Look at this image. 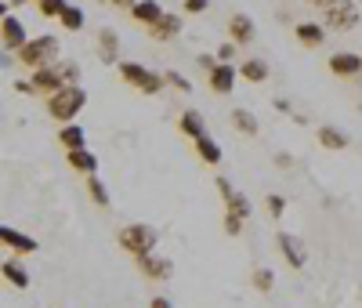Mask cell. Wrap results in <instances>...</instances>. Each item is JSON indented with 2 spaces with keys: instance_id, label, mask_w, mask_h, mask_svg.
I'll return each mask as SVG.
<instances>
[{
  "instance_id": "cell-31",
  "label": "cell",
  "mask_w": 362,
  "mask_h": 308,
  "mask_svg": "<svg viewBox=\"0 0 362 308\" xmlns=\"http://www.w3.org/2000/svg\"><path fill=\"white\" fill-rule=\"evenodd\" d=\"M69 8V0H37V11L44 15V18H58Z\"/></svg>"
},
{
  "instance_id": "cell-7",
  "label": "cell",
  "mask_w": 362,
  "mask_h": 308,
  "mask_svg": "<svg viewBox=\"0 0 362 308\" xmlns=\"http://www.w3.org/2000/svg\"><path fill=\"white\" fill-rule=\"evenodd\" d=\"M134 265H138V272L145 275V280H153V283H167L170 275H174V261L163 258V254H156V251L134 258Z\"/></svg>"
},
{
  "instance_id": "cell-12",
  "label": "cell",
  "mask_w": 362,
  "mask_h": 308,
  "mask_svg": "<svg viewBox=\"0 0 362 308\" xmlns=\"http://www.w3.org/2000/svg\"><path fill=\"white\" fill-rule=\"evenodd\" d=\"M148 37H153V40H160V44H167V40H177V37H181V15H174V11H163L156 25H148Z\"/></svg>"
},
{
  "instance_id": "cell-18",
  "label": "cell",
  "mask_w": 362,
  "mask_h": 308,
  "mask_svg": "<svg viewBox=\"0 0 362 308\" xmlns=\"http://www.w3.org/2000/svg\"><path fill=\"white\" fill-rule=\"evenodd\" d=\"M58 145H62L66 152L87 149V131L80 127V123H62V127H58Z\"/></svg>"
},
{
  "instance_id": "cell-14",
  "label": "cell",
  "mask_w": 362,
  "mask_h": 308,
  "mask_svg": "<svg viewBox=\"0 0 362 308\" xmlns=\"http://www.w3.org/2000/svg\"><path fill=\"white\" fill-rule=\"evenodd\" d=\"M235 80H239V69L235 66H214V73L206 76V84H210V91H214V95H228V91L235 87Z\"/></svg>"
},
{
  "instance_id": "cell-29",
  "label": "cell",
  "mask_w": 362,
  "mask_h": 308,
  "mask_svg": "<svg viewBox=\"0 0 362 308\" xmlns=\"http://www.w3.org/2000/svg\"><path fill=\"white\" fill-rule=\"evenodd\" d=\"M163 84L174 87V91H181V95H189V91H192V80H189L185 73H177V69H167V73H163Z\"/></svg>"
},
{
  "instance_id": "cell-20",
  "label": "cell",
  "mask_w": 362,
  "mask_h": 308,
  "mask_svg": "<svg viewBox=\"0 0 362 308\" xmlns=\"http://www.w3.org/2000/svg\"><path fill=\"white\" fill-rule=\"evenodd\" d=\"M177 127H181V135H185V138H203V135H210L206 131V120H203V113L199 109H185V113H181V120H177Z\"/></svg>"
},
{
  "instance_id": "cell-17",
  "label": "cell",
  "mask_w": 362,
  "mask_h": 308,
  "mask_svg": "<svg viewBox=\"0 0 362 308\" xmlns=\"http://www.w3.org/2000/svg\"><path fill=\"white\" fill-rule=\"evenodd\" d=\"M293 37H297V44H305V47H322L326 44V29L319 22H297Z\"/></svg>"
},
{
  "instance_id": "cell-6",
  "label": "cell",
  "mask_w": 362,
  "mask_h": 308,
  "mask_svg": "<svg viewBox=\"0 0 362 308\" xmlns=\"http://www.w3.org/2000/svg\"><path fill=\"white\" fill-rule=\"evenodd\" d=\"M25 40H29V29H25V22L18 15H8L4 22H0V51L18 55Z\"/></svg>"
},
{
  "instance_id": "cell-5",
  "label": "cell",
  "mask_w": 362,
  "mask_h": 308,
  "mask_svg": "<svg viewBox=\"0 0 362 308\" xmlns=\"http://www.w3.org/2000/svg\"><path fill=\"white\" fill-rule=\"evenodd\" d=\"M358 0H334L329 8H322V29H337V33H348V29L358 25Z\"/></svg>"
},
{
  "instance_id": "cell-33",
  "label": "cell",
  "mask_w": 362,
  "mask_h": 308,
  "mask_svg": "<svg viewBox=\"0 0 362 308\" xmlns=\"http://www.w3.org/2000/svg\"><path fill=\"white\" fill-rule=\"evenodd\" d=\"M58 66H62V80H66V87H80V66H76L73 58H62Z\"/></svg>"
},
{
  "instance_id": "cell-49",
  "label": "cell",
  "mask_w": 362,
  "mask_h": 308,
  "mask_svg": "<svg viewBox=\"0 0 362 308\" xmlns=\"http://www.w3.org/2000/svg\"><path fill=\"white\" fill-rule=\"evenodd\" d=\"M358 4H362V0H358Z\"/></svg>"
},
{
  "instance_id": "cell-40",
  "label": "cell",
  "mask_w": 362,
  "mask_h": 308,
  "mask_svg": "<svg viewBox=\"0 0 362 308\" xmlns=\"http://www.w3.org/2000/svg\"><path fill=\"white\" fill-rule=\"evenodd\" d=\"M11 87L18 91V95H33V87H29V80H15Z\"/></svg>"
},
{
  "instance_id": "cell-47",
  "label": "cell",
  "mask_w": 362,
  "mask_h": 308,
  "mask_svg": "<svg viewBox=\"0 0 362 308\" xmlns=\"http://www.w3.org/2000/svg\"><path fill=\"white\" fill-rule=\"evenodd\" d=\"M8 4L11 8H22V4H29V0H8ZM33 4H37V0H33Z\"/></svg>"
},
{
  "instance_id": "cell-11",
  "label": "cell",
  "mask_w": 362,
  "mask_h": 308,
  "mask_svg": "<svg viewBox=\"0 0 362 308\" xmlns=\"http://www.w3.org/2000/svg\"><path fill=\"white\" fill-rule=\"evenodd\" d=\"M276 243H279L283 258L290 261V268H305V265H308V251H305V243H300L293 232H279V236H276Z\"/></svg>"
},
{
  "instance_id": "cell-16",
  "label": "cell",
  "mask_w": 362,
  "mask_h": 308,
  "mask_svg": "<svg viewBox=\"0 0 362 308\" xmlns=\"http://www.w3.org/2000/svg\"><path fill=\"white\" fill-rule=\"evenodd\" d=\"M0 275L15 287V290H29V268L18 261V258H8V261H0Z\"/></svg>"
},
{
  "instance_id": "cell-21",
  "label": "cell",
  "mask_w": 362,
  "mask_h": 308,
  "mask_svg": "<svg viewBox=\"0 0 362 308\" xmlns=\"http://www.w3.org/2000/svg\"><path fill=\"white\" fill-rule=\"evenodd\" d=\"M66 164L76 171V174H83V178H90V174H98V156L90 149H76V152H66Z\"/></svg>"
},
{
  "instance_id": "cell-39",
  "label": "cell",
  "mask_w": 362,
  "mask_h": 308,
  "mask_svg": "<svg viewBox=\"0 0 362 308\" xmlns=\"http://www.w3.org/2000/svg\"><path fill=\"white\" fill-rule=\"evenodd\" d=\"M148 308H174V301H170V297H163V294H156L153 301H148Z\"/></svg>"
},
{
  "instance_id": "cell-2",
  "label": "cell",
  "mask_w": 362,
  "mask_h": 308,
  "mask_svg": "<svg viewBox=\"0 0 362 308\" xmlns=\"http://www.w3.org/2000/svg\"><path fill=\"white\" fill-rule=\"evenodd\" d=\"M83 105H87L83 84L80 87H62V91H54V95H47V116L58 120V123H76Z\"/></svg>"
},
{
  "instance_id": "cell-41",
  "label": "cell",
  "mask_w": 362,
  "mask_h": 308,
  "mask_svg": "<svg viewBox=\"0 0 362 308\" xmlns=\"http://www.w3.org/2000/svg\"><path fill=\"white\" fill-rule=\"evenodd\" d=\"M11 62H15V55H8V51H0V69H8Z\"/></svg>"
},
{
  "instance_id": "cell-9",
  "label": "cell",
  "mask_w": 362,
  "mask_h": 308,
  "mask_svg": "<svg viewBox=\"0 0 362 308\" xmlns=\"http://www.w3.org/2000/svg\"><path fill=\"white\" fill-rule=\"evenodd\" d=\"M0 246H8L11 254H37V239L15 225H0Z\"/></svg>"
},
{
  "instance_id": "cell-48",
  "label": "cell",
  "mask_w": 362,
  "mask_h": 308,
  "mask_svg": "<svg viewBox=\"0 0 362 308\" xmlns=\"http://www.w3.org/2000/svg\"><path fill=\"white\" fill-rule=\"evenodd\" d=\"M358 84H362V76H358Z\"/></svg>"
},
{
  "instance_id": "cell-8",
  "label": "cell",
  "mask_w": 362,
  "mask_h": 308,
  "mask_svg": "<svg viewBox=\"0 0 362 308\" xmlns=\"http://www.w3.org/2000/svg\"><path fill=\"white\" fill-rule=\"evenodd\" d=\"M62 62V58H58ZM44 66V69H37V73H29V87H33V95H54V91H62L66 87V80H62V66Z\"/></svg>"
},
{
  "instance_id": "cell-1",
  "label": "cell",
  "mask_w": 362,
  "mask_h": 308,
  "mask_svg": "<svg viewBox=\"0 0 362 308\" xmlns=\"http://www.w3.org/2000/svg\"><path fill=\"white\" fill-rule=\"evenodd\" d=\"M58 58H62V44H58V37H51V33L29 37V40L22 44V51L15 55V62H18V66H25L29 73H37V69H44V66H54Z\"/></svg>"
},
{
  "instance_id": "cell-26",
  "label": "cell",
  "mask_w": 362,
  "mask_h": 308,
  "mask_svg": "<svg viewBox=\"0 0 362 308\" xmlns=\"http://www.w3.org/2000/svg\"><path fill=\"white\" fill-rule=\"evenodd\" d=\"M250 210H254V207H250V200H247L243 193H239V189L225 200V214H232V218H239V222H247V218H250Z\"/></svg>"
},
{
  "instance_id": "cell-44",
  "label": "cell",
  "mask_w": 362,
  "mask_h": 308,
  "mask_svg": "<svg viewBox=\"0 0 362 308\" xmlns=\"http://www.w3.org/2000/svg\"><path fill=\"white\" fill-rule=\"evenodd\" d=\"M11 15V4H8V0H0V22H4Z\"/></svg>"
},
{
  "instance_id": "cell-15",
  "label": "cell",
  "mask_w": 362,
  "mask_h": 308,
  "mask_svg": "<svg viewBox=\"0 0 362 308\" xmlns=\"http://www.w3.org/2000/svg\"><path fill=\"white\" fill-rule=\"evenodd\" d=\"M98 58L105 62V66H116L119 62V33L116 29H98Z\"/></svg>"
},
{
  "instance_id": "cell-34",
  "label": "cell",
  "mask_w": 362,
  "mask_h": 308,
  "mask_svg": "<svg viewBox=\"0 0 362 308\" xmlns=\"http://www.w3.org/2000/svg\"><path fill=\"white\" fill-rule=\"evenodd\" d=\"M214 58L221 62V66H235V44H232V40H225V44L214 51Z\"/></svg>"
},
{
  "instance_id": "cell-27",
  "label": "cell",
  "mask_w": 362,
  "mask_h": 308,
  "mask_svg": "<svg viewBox=\"0 0 362 308\" xmlns=\"http://www.w3.org/2000/svg\"><path fill=\"white\" fill-rule=\"evenodd\" d=\"M58 25H62V29H69V33H80V29L87 25V15H83V8L69 4L62 15H58Z\"/></svg>"
},
{
  "instance_id": "cell-35",
  "label": "cell",
  "mask_w": 362,
  "mask_h": 308,
  "mask_svg": "<svg viewBox=\"0 0 362 308\" xmlns=\"http://www.w3.org/2000/svg\"><path fill=\"white\" fill-rule=\"evenodd\" d=\"M196 66H199V69H203V73L210 76V73H214V66H218V58H214V55H206V51H203V55L196 58Z\"/></svg>"
},
{
  "instance_id": "cell-25",
  "label": "cell",
  "mask_w": 362,
  "mask_h": 308,
  "mask_svg": "<svg viewBox=\"0 0 362 308\" xmlns=\"http://www.w3.org/2000/svg\"><path fill=\"white\" fill-rule=\"evenodd\" d=\"M239 76L250 80V84H264L268 80V62L264 58H247L243 66H239Z\"/></svg>"
},
{
  "instance_id": "cell-43",
  "label": "cell",
  "mask_w": 362,
  "mask_h": 308,
  "mask_svg": "<svg viewBox=\"0 0 362 308\" xmlns=\"http://www.w3.org/2000/svg\"><path fill=\"white\" fill-rule=\"evenodd\" d=\"M105 4H112V8H127V11H131L134 0H105Z\"/></svg>"
},
{
  "instance_id": "cell-32",
  "label": "cell",
  "mask_w": 362,
  "mask_h": 308,
  "mask_svg": "<svg viewBox=\"0 0 362 308\" xmlns=\"http://www.w3.org/2000/svg\"><path fill=\"white\" fill-rule=\"evenodd\" d=\"M264 210H268L272 218L279 222L283 214H286V196H279V193H268V196H264Z\"/></svg>"
},
{
  "instance_id": "cell-37",
  "label": "cell",
  "mask_w": 362,
  "mask_h": 308,
  "mask_svg": "<svg viewBox=\"0 0 362 308\" xmlns=\"http://www.w3.org/2000/svg\"><path fill=\"white\" fill-rule=\"evenodd\" d=\"M214 185H218V193H221V200H228V196L235 193V189H232V181H228L225 174H218V178H214Z\"/></svg>"
},
{
  "instance_id": "cell-4",
  "label": "cell",
  "mask_w": 362,
  "mask_h": 308,
  "mask_svg": "<svg viewBox=\"0 0 362 308\" xmlns=\"http://www.w3.org/2000/svg\"><path fill=\"white\" fill-rule=\"evenodd\" d=\"M116 69H119V76H124V84L134 87V91H141V95H160V91L167 87L163 84V73L145 69L141 62H116Z\"/></svg>"
},
{
  "instance_id": "cell-23",
  "label": "cell",
  "mask_w": 362,
  "mask_h": 308,
  "mask_svg": "<svg viewBox=\"0 0 362 308\" xmlns=\"http://www.w3.org/2000/svg\"><path fill=\"white\" fill-rule=\"evenodd\" d=\"M319 145L329 149V152H341V149H348V135H344L341 127H329V123H322V127H319Z\"/></svg>"
},
{
  "instance_id": "cell-19",
  "label": "cell",
  "mask_w": 362,
  "mask_h": 308,
  "mask_svg": "<svg viewBox=\"0 0 362 308\" xmlns=\"http://www.w3.org/2000/svg\"><path fill=\"white\" fill-rule=\"evenodd\" d=\"M160 15H163L160 0H134V4H131V18H134V22H141L145 29H148V25H156V22H160Z\"/></svg>"
},
{
  "instance_id": "cell-24",
  "label": "cell",
  "mask_w": 362,
  "mask_h": 308,
  "mask_svg": "<svg viewBox=\"0 0 362 308\" xmlns=\"http://www.w3.org/2000/svg\"><path fill=\"white\" fill-rule=\"evenodd\" d=\"M232 127H235L239 135L254 138V135L261 131V123H257V116H254L250 109H232Z\"/></svg>"
},
{
  "instance_id": "cell-46",
  "label": "cell",
  "mask_w": 362,
  "mask_h": 308,
  "mask_svg": "<svg viewBox=\"0 0 362 308\" xmlns=\"http://www.w3.org/2000/svg\"><path fill=\"white\" fill-rule=\"evenodd\" d=\"M308 4H315V8H329L334 0H308Z\"/></svg>"
},
{
  "instance_id": "cell-30",
  "label": "cell",
  "mask_w": 362,
  "mask_h": 308,
  "mask_svg": "<svg viewBox=\"0 0 362 308\" xmlns=\"http://www.w3.org/2000/svg\"><path fill=\"white\" fill-rule=\"evenodd\" d=\"M250 280H254V290L268 294L272 287H276V272H272V268H254V275H250Z\"/></svg>"
},
{
  "instance_id": "cell-13",
  "label": "cell",
  "mask_w": 362,
  "mask_h": 308,
  "mask_svg": "<svg viewBox=\"0 0 362 308\" xmlns=\"http://www.w3.org/2000/svg\"><path fill=\"white\" fill-rule=\"evenodd\" d=\"M228 40H232L235 47L250 44V40H254V18L243 15V11H235V15L228 18Z\"/></svg>"
},
{
  "instance_id": "cell-3",
  "label": "cell",
  "mask_w": 362,
  "mask_h": 308,
  "mask_svg": "<svg viewBox=\"0 0 362 308\" xmlns=\"http://www.w3.org/2000/svg\"><path fill=\"white\" fill-rule=\"evenodd\" d=\"M116 243L124 246V251H127L131 258H141V254H153V251H156L160 232H156L153 225H145V222H131V225L119 229Z\"/></svg>"
},
{
  "instance_id": "cell-38",
  "label": "cell",
  "mask_w": 362,
  "mask_h": 308,
  "mask_svg": "<svg viewBox=\"0 0 362 308\" xmlns=\"http://www.w3.org/2000/svg\"><path fill=\"white\" fill-rule=\"evenodd\" d=\"M206 8H210V0H185V11L189 15H203Z\"/></svg>"
},
{
  "instance_id": "cell-28",
  "label": "cell",
  "mask_w": 362,
  "mask_h": 308,
  "mask_svg": "<svg viewBox=\"0 0 362 308\" xmlns=\"http://www.w3.org/2000/svg\"><path fill=\"white\" fill-rule=\"evenodd\" d=\"M87 196H90V203H95V207H109V189H105V181L98 178V174H90L87 178Z\"/></svg>"
},
{
  "instance_id": "cell-10",
  "label": "cell",
  "mask_w": 362,
  "mask_h": 308,
  "mask_svg": "<svg viewBox=\"0 0 362 308\" xmlns=\"http://www.w3.org/2000/svg\"><path fill=\"white\" fill-rule=\"evenodd\" d=\"M329 73L344 76V80H358V76H362V55H351V51L329 55Z\"/></svg>"
},
{
  "instance_id": "cell-22",
  "label": "cell",
  "mask_w": 362,
  "mask_h": 308,
  "mask_svg": "<svg viewBox=\"0 0 362 308\" xmlns=\"http://www.w3.org/2000/svg\"><path fill=\"white\" fill-rule=\"evenodd\" d=\"M192 145H196V156H199L206 167H218V164H221V156H225V152H221V145H218L214 138H210V135L196 138Z\"/></svg>"
},
{
  "instance_id": "cell-36",
  "label": "cell",
  "mask_w": 362,
  "mask_h": 308,
  "mask_svg": "<svg viewBox=\"0 0 362 308\" xmlns=\"http://www.w3.org/2000/svg\"><path fill=\"white\" fill-rule=\"evenodd\" d=\"M243 225L247 222H239V218H232V214H225V232L228 236H239V232H243Z\"/></svg>"
},
{
  "instance_id": "cell-42",
  "label": "cell",
  "mask_w": 362,
  "mask_h": 308,
  "mask_svg": "<svg viewBox=\"0 0 362 308\" xmlns=\"http://www.w3.org/2000/svg\"><path fill=\"white\" fill-rule=\"evenodd\" d=\"M276 164H279V167H293V156H286V152H279V156H276Z\"/></svg>"
},
{
  "instance_id": "cell-45",
  "label": "cell",
  "mask_w": 362,
  "mask_h": 308,
  "mask_svg": "<svg viewBox=\"0 0 362 308\" xmlns=\"http://www.w3.org/2000/svg\"><path fill=\"white\" fill-rule=\"evenodd\" d=\"M272 105H276L279 113H290V102H286V98H276V102H272Z\"/></svg>"
}]
</instances>
